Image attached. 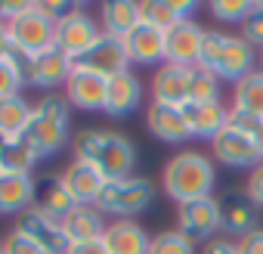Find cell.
Instances as JSON below:
<instances>
[{
    "instance_id": "23",
    "label": "cell",
    "mask_w": 263,
    "mask_h": 254,
    "mask_svg": "<svg viewBox=\"0 0 263 254\" xmlns=\"http://www.w3.org/2000/svg\"><path fill=\"white\" fill-rule=\"evenodd\" d=\"M102 242H105L108 254H149L152 235L137 220H108Z\"/></svg>"
},
{
    "instance_id": "34",
    "label": "cell",
    "mask_w": 263,
    "mask_h": 254,
    "mask_svg": "<svg viewBox=\"0 0 263 254\" xmlns=\"http://www.w3.org/2000/svg\"><path fill=\"white\" fill-rule=\"evenodd\" d=\"M229 124L235 131H241L245 137H251V143L263 152V118L260 115H245V112H229Z\"/></svg>"
},
{
    "instance_id": "8",
    "label": "cell",
    "mask_w": 263,
    "mask_h": 254,
    "mask_svg": "<svg viewBox=\"0 0 263 254\" xmlns=\"http://www.w3.org/2000/svg\"><path fill=\"white\" fill-rule=\"evenodd\" d=\"M211 152H214V161H220L223 168H232V171H254L260 161H263V152L251 143V137H245L235 127H223V131L211 140Z\"/></svg>"
},
{
    "instance_id": "38",
    "label": "cell",
    "mask_w": 263,
    "mask_h": 254,
    "mask_svg": "<svg viewBox=\"0 0 263 254\" xmlns=\"http://www.w3.org/2000/svg\"><path fill=\"white\" fill-rule=\"evenodd\" d=\"M37 10L50 19V22H65L71 13H78L81 10V4H74V0H44V4H37Z\"/></svg>"
},
{
    "instance_id": "22",
    "label": "cell",
    "mask_w": 263,
    "mask_h": 254,
    "mask_svg": "<svg viewBox=\"0 0 263 254\" xmlns=\"http://www.w3.org/2000/svg\"><path fill=\"white\" fill-rule=\"evenodd\" d=\"M146 127L149 134L167 146H183L189 140V131H186V121H183V108H174V105H161V102H152L146 108Z\"/></svg>"
},
{
    "instance_id": "10",
    "label": "cell",
    "mask_w": 263,
    "mask_h": 254,
    "mask_svg": "<svg viewBox=\"0 0 263 254\" xmlns=\"http://www.w3.org/2000/svg\"><path fill=\"white\" fill-rule=\"evenodd\" d=\"M204 34H208V28H201L195 19H183L180 25L164 31V47H167V59L164 62L183 65V68H195L198 59H201Z\"/></svg>"
},
{
    "instance_id": "12",
    "label": "cell",
    "mask_w": 263,
    "mask_h": 254,
    "mask_svg": "<svg viewBox=\"0 0 263 254\" xmlns=\"http://www.w3.org/2000/svg\"><path fill=\"white\" fill-rule=\"evenodd\" d=\"M78 68H87V71H96L102 78H115L121 71L130 68V56H127V47L121 38H111V34H102L81 59H74Z\"/></svg>"
},
{
    "instance_id": "20",
    "label": "cell",
    "mask_w": 263,
    "mask_h": 254,
    "mask_svg": "<svg viewBox=\"0 0 263 254\" xmlns=\"http://www.w3.org/2000/svg\"><path fill=\"white\" fill-rule=\"evenodd\" d=\"M59 180H62V186L71 192V198L78 205H96V198H99V192L105 186V177L93 165H87L81 158H71L68 168L59 174Z\"/></svg>"
},
{
    "instance_id": "9",
    "label": "cell",
    "mask_w": 263,
    "mask_h": 254,
    "mask_svg": "<svg viewBox=\"0 0 263 254\" xmlns=\"http://www.w3.org/2000/svg\"><path fill=\"white\" fill-rule=\"evenodd\" d=\"M99 38H102V25H99L87 10L71 13L65 22L56 25V47H59L65 56H71V59H81Z\"/></svg>"
},
{
    "instance_id": "1",
    "label": "cell",
    "mask_w": 263,
    "mask_h": 254,
    "mask_svg": "<svg viewBox=\"0 0 263 254\" xmlns=\"http://www.w3.org/2000/svg\"><path fill=\"white\" fill-rule=\"evenodd\" d=\"M74 158L93 165L105 180H124L134 177L140 152L124 134L96 127V131H81L74 137Z\"/></svg>"
},
{
    "instance_id": "7",
    "label": "cell",
    "mask_w": 263,
    "mask_h": 254,
    "mask_svg": "<svg viewBox=\"0 0 263 254\" xmlns=\"http://www.w3.org/2000/svg\"><path fill=\"white\" fill-rule=\"evenodd\" d=\"M7 28H10L13 47L22 50L25 56H37V53L56 47V22H50V19L37 10V4H34L25 16L13 19Z\"/></svg>"
},
{
    "instance_id": "29",
    "label": "cell",
    "mask_w": 263,
    "mask_h": 254,
    "mask_svg": "<svg viewBox=\"0 0 263 254\" xmlns=\"http://www.w3.org/2000/svg\"><path fill=\"white\" fill-rule=\"evenodd\" d=\"M232 112L263 118V71L260 68H254L251 75L232 84Z\"/></svg>"
},
{
    "instance_id": "36",
    "label": "cell",
    "mask_w": 263,
    "mask_h": 254,
    "mask_svg": "<svg viewBox=\"0 0 263 254\" xmlns=\"http://www.w3.org/2000/svg\"><path fill=\"white\" fill-rule=\"evenodd\" d=\"M4 254H50L47 248H41L31 235H25L22 229H10L7 235H4Z\"/></svg>"
},
{
    "instance_id": "16",
    "label": "cell",
    "mask_w": 263,
    "mask_h": 254,
    "mask_svg": "<svg viewBox=\"0 0 263 254\" xmlns=\"http://www.w3.org/2000/svg\"><path fill=\"white\" fill-rule=\"evenodd\" d=\"M229 105L223 102H186L183 105V121L189 137L198 140H214L223 127H229Z\"/></svg>"
},
{
    "instance_id": "18",
    "label": "cell",
    "mask_w": 263,
    "mask_h": 254,
    "mask_svg": "<svg viewBox=\"0 0 263 254\" xmlns=\"http://www.w3.org/2000/svg\"><path fill=\"white\" fill-rule=\"evenodd\" d=\"M143 105V84L134 71H121L115 78H108V90H105V115L111 118H127Z\"/></svg>"
},
{
    "instance_id": "4",
    "label": "cell",
    "mask_w": 263,
    "mask_h": 254,
    "mask_svg": "<svg viewBox=\"0 0 263 254\" xmlns=\"http://www.w3.org/2000/svg\"><path fill=\"white\" fill-rule=\"evenodd\" d=\"M68 127H71L68 102L62 96H44L31 108V121L22 137L41 161V158H53L56 152H62V146L68 143Z\"/></svg>"
},
{
    "instance_id": "28",
    "label": "cell",
    "mask_w": 263,
    "mask_h": 254,
    "mask_svg": "<svg viewBox=\"0 0 263 254\" xmlns=\"http://www.w3.org/2000/svg\"><path fill=\"white\" fill-rule=\"evenodd\" d=\"M31 102L19 93V96H7L0 99V140H16L25 134V127L31 121Z\"/></svg>"
},
{
    "instance_id": "3",
    "label": "cell",
    "mask_w": 263,
    "mask_h": 254,
    "mask_svg": "<svg viewBox=\"0 0 263 254\" xmlns=\"http://www.w3.org/2000/svg\"><path fill=\"white\" fill-rule=\"evenodd\" d=\"M198 68L217 75L220 81H241L257 68V50L241 38V34H226V31H208Z\"/></svg>"
},
{
    "instance_id": "41",
    "label": "cell",
    "mask_w": 263,
    "mask_h": 254,
    "mask_svg": "<svg viewBox=\"0 0 263 254\" xmlns=\"http://www.w3.org/2000/svg\"><path fill=\"white\" fill-rule=\"evenodd\" d=\"M68 254H108V248H105L102 239H96V242H78V245H71Z\"/></svg>"
},
{
    "instance_id": "31",
    "label": "cell",
    "mask_w": 263,
    "mask_h": 254,
    "mask_svg": "<svg viewBox=\"0 0 263 254\" xmlns=\"http://www.w3.org/2000/svg\"><path fill=\"white\" fill-rule=\"evenodd\" d=\"M251 13H254V0H214L211 4V16L223 25H245Z\"/></svg>"
},
{
    "instance_id": "13",
    "label": "cell",
    "mask_w": 263,
    "mask_h": 254,
    "mask_svg": "<svg viewBox=\"0 0 263 254\" xmlns=\"http://www.w3.org/2000/svg\"><path fill=\"white\" fill-rule=\"evenodd\" d=\"M74 68V59L65 56L59 47H50L37 56L28 59V68H25V84L31 87H41V90H53V87H62L68 81Z\"/></svg>"
},
{
    "instance_id": "42",
    "label": "cell",
    "mask_w": 263,
    "mask_h": 254,
    "mask_svg": "<svg viewBox=\"0 0 263 254\" xmlns=\"http://www.w3.org/2000/svg\"><path fill=\"white\" fill-rule=\"evenodd\" d=\"M204 254H238V245L229 239H214V242H208Z\"/></svg>"
},
{
    "instance_id": "26",
    "label": "cell",
    "mask_w": 263,
    "mask_h": 254,
    "mask_svg": "<svg viewBox=\"0 0 263 254\" xmlns=\"http://www.w3.org/2000/svg\"><path fill=\"white\" fill-rule=\"evenodd\" d=\"M140 22H143L140 4H134V0H108V4H102V13H99L102 34H111V38L124 41Z\"/></svg>"
},
{
    "instance_id": "11",
    "label": "cell",
    "mask_w": 263,
    "mask_h": 254,
    "mask_svg": "<svg viewBox=\"0 0 263 254\" xmlns=\"http://www.w3.org/2000/svg\"><path fill=\"white\" fill-rule=\"evenodd\" d=\"M65 90V102L81 108V112H105V90H108V78L87 71V68H71L68 81L62 84Z\"/></svg>"
},
{
    "instance_id": "35",
    "label": "cell",
    "mask_w": 263,
    "mask_h": 254,
    "mask_svg": "<svg viewBox=\"0 0 263 254\" xmlns=\"http://www.w3.org/2000/svg\"><path fill=\"white\" fill-rule=\"evenodd\" d=\"M22 84H25L22 68H19L10 56H7V59H0V99H7V96H19Z\"/></svg>"
},
{
    "instance_id": "44",
    "label": "cell",
    "mask_w": 263,
    "mask_h": 254,
    "mask_svg": "<svg viewBox=\"0 0 263 254\" xmlns=\"http://www.w3.org/2000/svg\"><path fill=\"white\" fill-rule=\"evenodd\" d=\"M257 68L263 71V50H257Z\"/></svg>"
},
{
    "instance_id": "32",
    "label": "cell",
    "mask_w": 263,
    "mask_h": 254,
    "mask_svg": "<svg viewBox=\"0 0 263 254\" xmlns=\"http://www.w3.org/2000/svg\"><path fill=\"white\" fill-rule=\"evenodd\" d=\"M189 102H220V78L195 65V68H192Z\"/></svg>"
},
{
    "instance_id": "39",
    "label": "cell",
    "mask_w": 263,
    "mask_h": 254,
    "mask_svg": "<svg viewBox=\"0 0 263 254\" xmlns=\"http://www.w3.org/2000/svg\"><path fill=\"white\" fill-rule=\"evenodd\" d=\"M245 195L257 205V208H263V161L248 174V183H245Z\"/></svg>"
},
{
    "instance_id": "24",
    "label": "cell",
    "mask_w": 263,
    "mask_h": 254,
    "mask_svg": "<svg viewBox=\"0 0 263 254\" xmlns=\"http://www.w3.org/2000/svg\"><path fill=\"white\" fill-rule=\"evenodd\" d=\"M195 10H198L195 0H143L140 4L143 22L152 28H161V31H171L183 19H192Z\"/></svg>"
},
{
    "instance_id": "2",
    "label": "cell",
    "mask_w": 263,
    "mask_h": 254,
    "mask_svg": "<svg viewBox=\"0 0 263 254\" xmlns=\"http://www.w3.org/2000/svg\"><path fill=\"white\" fill-rule=\"evenodd\" d=\"M217 186V165L204 152H177L161 171V189L177 205L204 198Z\"/></svg>"
},
{
    "instance_id": "37",
    "label": "cell",
    "mask_w": 263,
    "mask_h": 254,
    "mask_svg": "<svg viewBox=\"0 0 263 254\" xmlns=\"http://www.w3.org/2000/svg\"><path fill=\"white\" fill-rule=\"evenodd\" d=\"M241 38H245L254 50H263V0H254V13H251L248 22L241 25Z\"/></svg>"
},
{
    "instance_id": "14",
    "label": "cell",
    "mask_w": 263,
    "mask_h": 254,
    "mask_svg": "<svg viewBox=\"0 0 263 254\" xmlns=\"http://www.w3.org/2000/svg\"><path fill=\"white\" fill-rule=\"evenodd\" d=\"M16 229H22L25 235H31V239H34L41 248H47L50 254H68V248H71V242H68V235H65V226H62L59 220L47 217L37 205L16 217Z\"/></svg>"
},
{
    "instance_id": "17",
    "label": "cell",
    "mask_w": 263,
    "mask_h": 254,
    "mask_svg": "<svg viewBox=\"0 0 263 254\" xmlns=\"http://www.w3.org/2000/svg\"><path fill=\"white\" fill-rule=\"evenodd\" d=\"M130 65H164L167 59V47H164V31L152 28L146 22H140L134 31L124 38Z\"/></svg>"
},
{
    "instance_id": "30",
    "label": "cell",
    "mask_w": 263,
    "mask_h": 254,
    "mask_svg": "<svg viewBox=\"0 0 263 254\" xmlns=\"http://www.w3.org/2000/svg\"><path fill=\"white\" fill-rule=\"evenodd\" d=\"M37 165V155L25 143V137L0 140V174H31Z\"/></svg>"
},
{
    "instance_id": "43",
    "label": "cell",
    "mask_w": 263,
    "mask_h": 254,
    "mask_svg": "<svg viewBox=\"0 0 263 254\" xmlns=\"http://www.w3.org/2000/svg\"><path fill=\"white\" fill-rule=\"evenodd\" d=\"M10 53H13V38H10L7 22H0V59H7Z\"/></svg>"
},
{
    "instance_id": "27",
    "label": "cell",
    "mask_w": 263,
    "mask_h": 254,
    "mask_svg": "<svg viewBox=\"0 0 263 254\" xmlns=\"http://www.w3.org/2000/svg\"><path fill=\"white\" fill-rule=\"evenodd\" d=\"M47 217H53V220H65L74 208H78V202L71 198V192L62 186V180L59 177H47L44 183H37V202H34Z\"/></svg>"
},
{
    "instance_id": "15",
    "label": "cell",
    "mask_w": 263,
    "mask_h": 254,
    "mask_svg": "<svg viewBox=\"0 0 263 254\" xmlns=\"http://www.w3.org/2000/svg\"><path fill=\"white\" fill-rule=\"evenodd\" d=\"M189 87H192V68L164 62L152 75V102L183 108L189 102Z\"/></svg>"
},
{
    "instance_id": "5",
    "label": "cell",
    "mask_w": 263,
    "mask_h": 254,
    "mask_svg": "<svg viewBox=\"0 0 263 254\" xmlns=\"http://www.w3.org/2000/svg\"><path fill=\"white\" fill-rule=\"evenodd\" d=\"M155 202V183L146 177H124V180H105L96 208L111 220H137V214L149 211Z\"/></svg>"
},
{
    "instance_id": "21",
    "label": "cell",
    "mask_w": 263,
    "mask_h": 254,
    "mask_svg": "<svg viewBox=\"0 0 263 254\" xmlns=\"http://www.w3.org/2000/svg\"><path fill=\"white\" fill-rule=\"evenodd\" d=\"M260 208L245 195V192H238V189H229L223 198H220V214H223V232H229V235H235V242L241 239V235H248V232H254L257 229V214Z\"/></svg>"
},
{
    "instance_id": "19",
    "label": "cell",
    "mask_w": 263,
    "mask_h": 254,
    "mask_svg": "<svg viewBox=\"0 0 263 254\" xmlns=\"http://www.w3.org/2000/svg\"><path fill=\"white\" fill-rule=\"evenodd\" d=\"M37 202V180L31 174H0V214L19 217Z\"/></svg>"
},
{
    "instance_id": "45",
    "label": "cell",
    "mask_w": 263,
    "mask_h": 254,
    "mask_svg": "<svg viewBox=\"0 0 263 254\" xmlns=\"http://www.w3.org/2000/svg\"><path fill=\"white\" fill-rule=\"evenodd\" d=\"M0 254H4V239H0Z\"/></svg>"
},
{
    "instance_id": "33",
    "label": "cell",
    "mask_w": 263,
    "mask_h": 254,
    "mask_svg": "<svg viewBox=\"0 0 263 254\" xmlns=\"http://www.w3.org/2000/svg\"><path fill=\"white\" fill-rule=\"evenodd\" d=\"M149 254H195V245L180 229H164V232L152 235Z\"/></svg>"
},
{
    "instance_id": "40",
    "label": "cell",
    "mask_w": 263,
    "mask_h": 254,
    "mask_svg": "<svg viewBox=\"0 0 263 254\" xmlns=\"http://www.w3.org/2000/svg\"><path fill=\"white\" fill-rule=\"evenodd\" d=\"M235 245H238V254H263V226H257L254 232L241 235Z\"/></svg>"
},
{
    "instance_id": "6",
    "label": "cell",
    "mask_w": 263,
    "mask_h": 254,
    "mask_svg": "<svg viewBox=\"0 0 263 254\" xmlns=\"http://www.w3.org/2000/svg\"><path fill=\"white\" fill-rule=\"evenodd\" d=\"M177 229L192 242H214V235L223 229V214H220V198L204 195L177 205Z\"/></svg>"
},
{
    "instance_id": "25",
    "label": "cell",
    "mask_w": 263,
    "mask_h": 254,
    "mask_svg": "<svg viewBox=\"0 0 263 254\" xmlns=\"http://www.w3.org/2000/svg\"><path fill=\"white\" fill-rule=\"evenodd\" d=\"M62 226H65V235H68L71 245H78V242H96V239L105 235L108 217H105L96 205H78V208L62 220Z\"/></svg>"
}]
</instances>
